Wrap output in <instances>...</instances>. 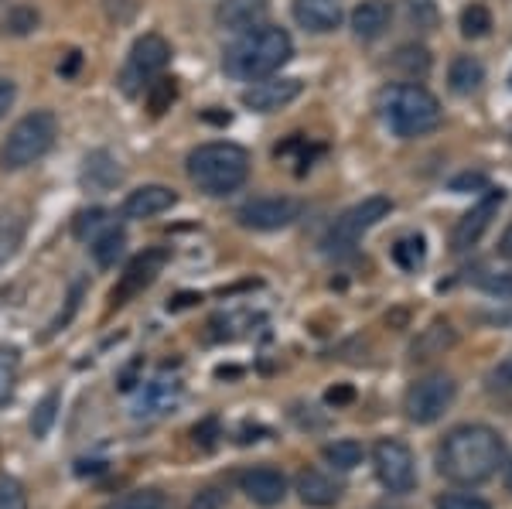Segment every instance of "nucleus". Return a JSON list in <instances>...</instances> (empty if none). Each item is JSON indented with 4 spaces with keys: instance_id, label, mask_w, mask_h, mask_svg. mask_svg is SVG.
I'll use <instances>...</instances> for the list:
<instances>
[{
    "instance_id": "nucleus-22",
    "label": "nucleus",
    "mask_w": 512,
    "mask_h": 509,
    "mask_svg": "<svg viewBox=\"0 0 512 509\" xmlns=\"http://www.w3.org/2000/svg\"><path fill=\"white\" fill-rule=\"evenodd\" d=\"M454 342H458V332L451 328V322H434L417 335V342L410 346V359H414V363H424V359L444 356Z\"/></svg>"
},
{
    "instance_id": "nucleus-31",
    "label": "nucleus",
    "mask_w": 512,
    "mask_h": 509,
    "mask_svg": "<svg viewBox=\"0 0 512 509\" xmlns=\"http://www.w3.org/2000/svg\"><path fill=\"white\" fill-rule=\"evenodd\" d=\"M325 462L338 472H352L355 465H362V445L352 438L332 441V445L325 448Z\"/></svg>"
},
{
    "instance_id": "nucleus-33",
    "label": "nucleus",
    "mask_w": 512,
    "mask_h": 509,
    "mask_svg": "<svg viewBox=\"0 0 512 509\" xmlns=\"http://www.w3.org/2000/svg\"><path fill=\"white\" fill-rule=\"evenodd\" d=\"M492 31V11L485 4H472L461 11V35L465 38H485Z\"/></svg>"
},
{
    "instance_id": "nucleus-37",
    "label": "nucleus",
    "mask_w": 512,
    "mask_h": 509,
    "mask_svg": "<svg viewBox=\"0 0 512 509\" xmlns=\"http://www.w3.org/2000/svg\"><path fill=\"white\" fill-rule=\"evenodd\" d=\"M410 21L417 24V28L431 31L437 24V7L434 0H410Z\"/></svg>"
},
{
    "instance_id": "nucleus-50",
    "label": "nucleus",
    "mask_w": 512,
    "mask_h": 509,
    "mask_svg": "<svg viewBox=\"0 0 512 509\" xmlns=\"http://www.w3.org/2000/svg\"><path fill=\"white\" fill-rule=\"evenodd\" d=\"M509 82H512V79H509Z\"/></svg>"
},
{
    "instance_id": "nucleus-34",
    "label": "nucleus",
    "mask_w": 512,
    "mask_h": 509,
    "mask_svg": "<svg viewBox=\"0 0 512 509\" xmlns=\"http://www.w3.org/2000/svg\"><path fill=\"white\" fill-rule=\"evenodd\" d=\"M106 509H164V496L154 489H140V492H127V496L113 499Z\"/></svg>"
},
{
    "instance_id": "nucleus-26",
    "label": "nucleus",
    "mask_w": 512,
    "mask_h": 509,
    "mask_svg": "<svg viewBox=\"0 0 512 509\" xmlns=\"http://www.w3.org/2000/svg\"><path fill=\"white\" fill-rule=\"evenodd\" d=\"M41 24V14L35 11L31 4H14L11 11L4 14V21H0V31L4 35H11V38H24V35H31Z\"/></svg>"
},
{
    "instance_id": "nucleus-25",
    "label": "nucleus",
    "mask_w": 512,
    "mask_h": 509,
    "mask_svg": "<svg viewBox=\"0 0 512 509\" xmlns=\"http://www.w3.org/2000/svg\"><path fill=\"white\" fill-rule=\"evenodd\" d=\"M123 250H127V233L117 226L103 229V233L93 240V260L99 267H113L123 257Z\"/></svg>"
},
{
    "instance_id": "nucleus-47",
    "label": "nucleus",
    "mask_w": 512,
    "mask_h": 509,
    "mask_svg": "<svg viewBox=\"0 0 512 509\" xmlns=\"http://www.w3.org/2000/svg\"><path fill=\"white\" fill-rule=\"evenodd\" d=\"M345 400H352V390L342 387V390H328V404H345Z\"/></svg>"
},
{
    "instance_id": "nucleus-29",
    "label": "nucleus",
    "mask_w": 512,
    "mask_h": 509,
    "mask_svg": "<svg viewBox=\"0 0 512 509\" xmlns=\"http://www.w3.org/2000/svg\"><path fill=\"white\" fill-rule=\"evenodd\" d=\"M144 96H147V110H151L154 117H161V113L171 110V103L178 100V86L171 76H154L151 82H147Z\"/></svg>"
},
{
    "instance_id": "nucleus-1",
    "label": "nucleus",
    "mask_w": 512,
    "mask_h": 509,
    "mask_svg": "<svg viewBox=\"0 0 512 509\" xmlns=\"http://www.w3.org/2000/svg\"><path fill=\"white\" fill-rule=\"evenodd\" d=\"M502 458H506V441L499 438V431L485 424H465L444 438L441 475L458 486H478L499 472Z\"/></svg>"
},
{
    "instance_id": "nucleus-9",
    "label": "nucleus",
    "mask_w": 512,
    "mask_h": 509,
    "mask_svg": "<svg viewBox=\"0 0 512 509\" xmlns=\"http://www.w3.org/2000/svg\"><path fill=\"white\" fill-rule=\"evenodd\" d=\"M373 465L376 475L386 489L396 492V496H407L417 486V465H414V451H410L403 441L396 438H383L373 448Z\"/></svg>"
},
{
    "instance_id": "nucleus-45",
    "label": "nucleus",
    "mask_w": 512,
    "mask_h": 509,
    "mask_svg": "<svg viewBox=\"0 0 512 509\" xmlns=\"http://www.w3.org/2000/svg\"><path fill=\"white\" fill-rule=\"evenodd\" d=\"M79 65H82V52H69L65 65H59V72H62L65 79H69V76H76V72H79Z\"/></svg>"
},
{
    "instance_id": "nucleus-41",
    "label": "nucleus",
    "mask_w": 512,
    "mask_h": 509,
    "mask_svg": "<svg viewBox=\"0 0 512 509\" xmlns=\"http://www.w3.org/2000/svg\"><path fill=\"white\" fill-rule=\"evenodd\" d=\"M472 188H485L482 171H465V175L451 178V192H472Z\"/></svg>"
},
{
    "instance_id": "nucleus-32",
    "label": "nucleus",
    "mask_w": 512,
    "mask_h": 509,
    "mask_svg": "<svg viewBox=\"0 0 512 509\" xmlns=\"http://www.w3.org/2000/svg\"><path fill=\"white\" fill-rule=\"evenodd\" d=\"M103 229H110V212L99 209V205H93V209H82L76 216V223H72L76 240H96Z\"/></svg>"
},
{
    "instance_id": "nucleus-24",
    "label": "nucleus",
    "mask_w": 512,
    "mask_h": 509,
    "mask_svg": "<svg viewBox=\"0 0 512 509\" xmlns=\"http://www.w3.org/2000/svg\"><path fill=\"white\" fill-rule=\"evenodd\" d=\"M393 69L400 72V76H407V79H424L427 72H431V52H427L424 45H400L393 52Z\"/></svg>"
},
{
    "instance_id": "nucleus-20",
    "label": "nucleus",
    "mask_w": 512,
    "mask_h": 509,
    "mask_svg": "<svg viewBox=\"0 0 512 509\" xmlns=\"http://www.w3.org/2000/svg\"><path fill=\"white\" fill-rule=\"evenodd\" d=\"M178 397H181V383L175 380V376H171V380L168 376H158V380H151L144 390H140L134 414L137 417H158V414H164V410L175 407Z\"/></svg>"
},
{
    "instance_id": "nucleus-14",
    "label": "nucleus",
    "mask_w": 512,
    "mask_h": 509,
    "mask_svg": "<svg viewBox=\"0 0 512 509\" xmlns=\"http://www.w3.org/2000/svg\"><path fill=\"white\" fill-rule=\"evenodd\" d=\"M178 202V192L168 185H140L134 192L123 199V219H151V216H161L168 212L171 205Z\"/></svg>"
},
{
    "instance_id": "nucleus-27",
    "label": "nucleus",
    "mask_w": 512,
    "mask_h": 509,
    "mask_svg": "<svg viewBox=\"0 0 512 509\" xmlns=\"http://www.w3.org/2000/svg\"><path fill=\"white\" fill-rule=\"evenodd\" d=\"M24 212H4L0 216V264L11 260L18 253V246L24 240Z\"/></svg>"
},
{
    "instance_id": "nucleus-12",
    "label": "nucleus",
    "mask_w": 512,
    "mask_h": 509,
    "mask_svg": "<svg viewBox=\"0 0 512 509\" xmlns=\"http://www.w3.org/2000/svg\"><path fill=\"white\" fill-rule=\"evenodd\" d=\"M502 202H506V192H502V188H489V192H485L482 199L458 219V226H454V233H451V250L454 253L472 250V246L485 236V229L492 226V219Z\"/></svg>"
},
{
    "instance_id": "nucleus-13",
    "label": "nucleus",
    "mask_w": 512,
    "mask_h": 509,
    "mask_svg": "<svg viewBox=\"0 0 512 509\" xmlns=\"http://www.w3.org/2000/svg\"><path fill=\"white\" fill-rule=\"evenodd\" d=\"M304 93V82L301 79H284V76H267V79H256L250 89H243V106L253 113H274L284 110L287 103H294L297 96Z\"/></svg>"
},
{
    "instance_id": "nucleus-8",
    "label": "nucleus",
    "mask_w": 512,
    "mask_h": 509,
    "mask_svg": "<svg viewBox=\"0 0 512 509\" xmlns=\"http://www.w3.org/2000/svg\"><path fill=\"white\" fill-rule=\"evenodd\" d=\"M454 397H458V383H454L448 373H431L407 390L403 410H407V417L414 424H434V421H441L444 410L454 404Z\"/></svg>"
},
{
    "instance_id": "nucleus-28",
    "label": "nucleus",
    "mask_w": 512,
    "mask_h": 509,
    "mask_svg": "<svg viewBox=\"0 0 512 509\" xmlns=\"http://www.w3.org/2000/svg\"><path fill=\"white\" fill-rule=\"evenodd\" d=\"M21 376V352L14 346H0V407L14 397Z\"/></svg>"
},
{
    "instance_id": "nucleus-6",
    "label": "nucleus",
    "mask_w": 512,
    "mask_h": 509,
    "mask_svg": "<svg viewBox=\"0 0 512 509\" xmlns=\"http://www.w3.org/2000/svg\"><path fill=\"white\" fill-rule=\"evenodd\" d=\"M390 212H393V199H390V195H369V199H362L359 205L345 209L342 216L335 219L332 229L325 233V240H321V246H325L328 253L352 250V246L359 243L373 226L383 223Z\"/></svg>"
},
{
    "instance_id": "nucleus-46",
    "label": "nucleus",
    "mask_w": 512,
    "mask_h": 509,
    "mask_svg": "<svg viewBox=\"0 0 512 509\" xmlns=\"http://www.w3.org/2000/svg\"><path fill=\"white\" fill-rule=\"evenodd\" d=\"M499 257L502 260H512V223L506 226V233L499 236Z\"/></svg>"
},
{
    "instance_id": "nucleus-21",
    "label": "nucleus",
    "mask_w": 512,
    "mask_h": 509,
    "mask_svg": "<svg viewBox=\"0 0 512 509\" xmlns=\"http://www.w3.org/2000/svg\"><path fill=\"white\" fill-rule=\"evenodd\" d=\"M297 496L304 499L308 506H335L338 499H342V486L332 479V475L318 472V469H304L301 475H297Z\"/></svg>"
},
{
    "instance_id": "nucleus-49",
    "label": "nucleus",
    "mask_w": 512,
    "mask_h": 509,
    "mask_svg": "<svg viewBox=\"0 0 512 509\" xmlns=\"http://www.w3.org/2000/svg\"><path fill=\"white\" fill-rule=\"evenodd\" d=\"M506 486H509V492H512V465H509V472H506Z\"/></svg>"
},
{
    "instance_id": "nucleus-44",
    "label": "nucleus",
    "mask_w": 512,
    "mask_h": 509,
    "mask_svg": "<svg viewBox=\"0 0 512 509\" xmlns=\"http://www.w3.org/2000/svg\"><path fill=\"white\" fill-rule=\"evenodd\" d=\"M216 431H219V424H216V421H205V424H198V428H195V441L202 438V445L209 448V445H212V438H216Z\"/></svg>"
},
{
    "instance_id": "nucleus-48",
    "label": "nucleus",
    "mask_w": 512,
    "mask_h": 509,
    "mask_svg": "<svg viewBox=\"0 0 512 509\" xmlns=\"http://www.w3.org/2000/svg\"><path fill=\"white\" fill-rule=\"evenodd\" d=\"M205 120H212V123H229V113H205Z\"/></svg>"
},
{
    "instance_id": "nucleus-2",
    "label": "nucleus",
    "mask_w": 512,
    "mask_h": 509,
    "mask_svg": "<svg viewBox=\"0 0 512 509\" xmlns=\"http://www.w3.org/2000/svg\"><path fill=\"white\" fill-rule=\"evenodd\" d=\"M291 55H294L291 35L284 28H274V24H260V28L243 31L226 48L222 69H226V76H233L239 82H256L284 69L291 62Z\"/></svg>"
},
{
    "instance_id": "nucleus-39",
    "label": "nucleus",
    "mask_w": 512,
    "mask_h": 509,
    "mask_svg": "<svg viewBox=\"0 0 512 509\" xmlns=\"http://www.w3.org/2000/svg\"><path fill=\"white\" fill-rule=\"evenodd\" d=\"M437 509H492L485 499L478 496H461V492H451V496L437 499Z\"/></svg>"
},
{
    "instance_id": "nucleus-5",
    "label": "nucleus",
    "mask_w": 512,
    "mask_h": 509,
    "mask_svg": "<svg viewBox=\"0 0 512 509\" xmlns=\"http://www.w3.org/2000/svg\"><path fill=\"white\" fill-rule=\"evenodd\" d=\"M59 137V117L52 110H31L7 130L4 144H0V168L4 171H21L28 164L45 158L55 147Z\"/></svg>"
},
{
    "instance_id": "nucleus-10",
    "label": "nucleus",
    "mask_w": 512,
    "mask_h": 509,
    "mask_svg": "<svg viewBox=\"0 0 512 509\" xmlns=\"http://www.w3.org/2000/svg\"><path fill=\"white\" fill-rule=\"evenodd\" d=\"M304 212V205L291 195H267V199H253L236 209V223L256 233H274V229L291 226Z\"/></svg>"
},
{
    "instance_id": "nucleus-30",
    "label": "nucleus",
    "mask_w": 512,
    "mask_h": 509,
    "mask_svg": "<svg viewBox=\"0 0 512 509\" xmlns=\"http://www.w3.org/2000/svg\"><path fill=\"white\" fill-rule=\"evenodd\" d=\"M427 260V243L424 236H403L393 243V264L400 270H417Z\"/></svg>"
},
{
    "instance_id": "nucleus-3",
    "label": "nucleus",
    "mask_w": 512,
    "mask_h": 509,
    "mask_svg": "<svg viewBox=\"0 0 512 509\" xmlns=\"http://www.w3.org/2000/svg\"><path fill=\"white\" fill-rule=\"evenodd\" d=\"M185 171L198 192L222 199V195H233L246 185V178H250V151L229 141L198 144L195 151H188Z\"/></svg>"
},
{
    "instance_id": "nucleus-42",
    "label": "nucleus",
    "mask_w": 512,
    "mask_h": 509,
    "mask_svg": "<svg viewBox=\"0 0 512 509\" xmlns=\"http://www.w3.org/2000/svg\"><path fill=\"white\" fill-rule=\"evenodd\" d=\"M222 503H226V499H222L219 489H202L192 503H188V509H222Z\"/></svg>"
},
{
    "instance_id": "nucleus-15",
    "label": "nucleus",
    "mask_w": 512,
    "mask_h": 509,
    "mask_svg": "<svg viewBox=\"0 0 512 509\" xmlns=\"http://www.w3.org/2000/svg\"><path fill=\"white\" fill-rule=\"evenodd\" d=\"M239 489H243L256 506H277V503H284V496H287V479H284V472L270 469V465H260V469L239 475Z\"/></svg>"
},
{
    "instance_id": "nucleus-23",
    "label": "nucleus",
    "mask_w": 512,
    "mask_h": 509,
    "mask_svg": "<svg viewBox=\"0 0 512 509\" xmlns=\"http://www.w3.org/2000/svg\"><path fill=\"white\" fill-rule=\"evenodd\" d=\"M448 82L458 96H472L485 82V65L478 62L475 55H458V59H451L448 65Z\"/></svg>"
},
{
    "instance_id": "nucleus-43",
    "label": "nucleus",
    "mask_w": 512,
    "mask_h": 509,
    "mask_svg": "<svg viewBox=\"0 0 512 509\" xmlns=\"http://www.w3.org/2000/svg\"><path fill=\"white\" fill-rule=\"evenodd\" d=\"M14 93H18V89H14V82L11 79H0V117H4V113L11 110Z\"/></svg>"
},
{
    "instance_id": "nucleus-4",
    "label": "nucleus",
    "mask_w": 512,
    "mask_h": 509,
    "mask_svg": "<svg viewBox=\"0 0 512 509\" xmlns=\"http://www.w3.org/2000/svg\"><path fill=\"white\" fill-rule=\"evenodd\" d=\"M379 113H383V123L390 127L393 137L400 141H410V137H424L431 130L441 127V100L434 93H427L417 82H400V86L383 89L379 96Z\"/></svg>"
},
{
    "instance_id": "nucleus-40",
    "label": "nucleus",
    "mask_w": 512,
    "mask_h": 509,
    "mask_svg": "<svg viewBox=\"0 0 512 509\" xmlns=\"http://www.w3.org/2000/svg\"><path fill=\"white\" fill-rule=\"evenodd\" d=\"M79 298H82V284H76V287H72V294H69V308H65V315H59V318H55L52 325H48L45 339H48V335H55V332H62V328L69 325V318L76 315V308H79Z\"/></svg>"
},
{
    "instance_id": "nucleus-18",
    "label": "nucleus",
    "mask_w": 512,
    "mask_h": 509,
    "mask_svg": "<svg viewBox=\"0 0 512 509\" xmlns=\"http://www.w3.org/2000/svg\"><path fill=\"white\" fill-rule=\"evenodd\" d=\"M294 21L311 35H328L342 24V4L338 0H294Z\"/></svg>"
},
{
    "instance_id": "nucleus-36",
    "label": "nucleus",
    "mask_w": 512,
    "mask_h": 509,
    "mask_svg": "<svg viewBox=\"0 0 512 509\" xmlns=\"http://www.w3.org/2000/svg\"><path fill=\"white\" fill-rule=\"evenodd\" d=\"M0 509H28L24 486L11 475H0Z\"/></svg>"
},
{
    "instance_id": "nucleus-35",
    "label": "nucleus",
    "mask_w": 512,
    "mask_h": 509,
    "mask_svg": "<svg viewBox=\"0 0 512 509\" xmlns=\"http://www.w3.org/2000/svg\"><path fill=\"white\" fill-rule=\"evenodd\" d=\"M55 410H59V393H48V397L35 407V417H31V434H35V438H45V434L52 431Z\"/></svg>"
},
{
    "instance_id": "nucleus-7",
    "label": "nucleus",
    "mask_w": 512,
    "mask_h": 509,
    "mask_svg": "<svg viewBox=\"0 0 512 509\" xmlns=\"http://www.w3.org/2000/svg\"><path fill=\"white\" fill-rule=\"evenodd\" d=\"M168 62H171V45L161 35L137 38L127 55V65L120 72V89L127 96H137L140 89H147V82L168 69Z\"/></svg>"
},
{
    "instance_id": "nucleus-38",
    "label": "nucleus",
    "mask_w": 512,
    "mask_h": 509,
    "mask_svg": "<svg viewBox=\"0 0 512 509\" xmlns=\"http://www.w3.org/2000/svg\"><path fill=\"white\" fill-rule=\"evenodd\" d=\"M489 390L492 393H512V356H506L489 373Z\"/></svg>"
},
{
    "instance_id": "nucleus-19",
    "label": "nucleus",
    "mask_w": 512,
    "mask_h": 509,
    "mask_svg": "<svg viewBox=\"0 0 512 509\" xmlns=\"http://www.w3.org/2000/svg\"><path fill=\"white\" fill-rule=\"evenodd\" d=\"M390 21H393L390 0H362L352 11V35L359 41H376L379 35H386Z\"/></svg>"
},
{
    "instance_id": "nucleus-17",
    "label": "nucleus",
    "mask_w": 512,
    "mask_h": 509,
    "mask_svg": "<svg viewBox=\"0 0 512 509\" xmlns=\"http://www.w3.org/2000/svg\"><path fill=\"white\" fill-rule=\"evenodd\" d=\"M79 182L86 192H110V188H117L123 182V168L110 151H89L82 158Z\"/></svg>"
},
{
    "instance_id": "nucleus-16",
    "label": "nucleus",
    "mask_w": 512,
    "mask_h": 509,
    "mask_svg": "<svg viewBox=\"0 0 512 509\" xmlns=\"http://www.w3.org/2000/svg\"><path fill=\"white\" fill-rule=\"evenodd\" d=\"M267 11H270V0H222L216 7V24L222 31L243 35L250 28H260Z\"/></svg>"
},
{
    "instance_id": "nucleus-11",
    "label": "nucleus",
    "mask_w": 512,
    "mask_h": 509,
    "mask_svg": "<svg viewBox=\"0 0 512 509\" xmlns=\"http://www.w3.org/2000/svg\"><path fill=\"white\" fill-rule=\"evenodd\" d=\"M164 264H168V250H161V246L137 253V257L127 264V270H123L120 284L113 287V294H110L113 308L127 305V301H130V298H137V294L144 291V287H151L154 281H158V274L164 270Z\"/></svg>"
}]
</instances>
